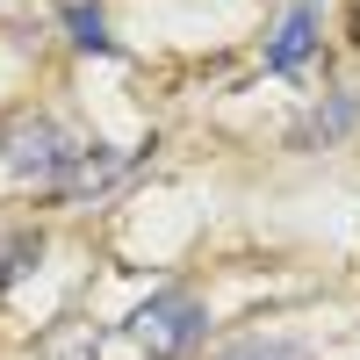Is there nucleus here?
Listing matches in <instances>:
<instances>
[{
  "label": "nucleus",
  "instance_id": "1",
  "mask_svg": "<svg viewBox=\"0 0 360 360\" xmlns=\"http://www.w3.org/2000/svg\"><path fill=\"white\" fill-rule=\"evenodd\" d=\"M0 159H8L15 180H44V188H72V173L86 159V144L65 137V123L44 108H22L8 130H0Z\"/></svg>",
  "mask_w": 360,
  "mask_h": 360
},
{
  "label": "nucleus",
  "instance_id": "2",
  "mask_svg": "<svg viewBox=\"0 0 360 360\" xmlns=\"http://www.w3.org/2000/svg\"><path fill=\"white\" fill-rule=\"evenodd\" d=\"M202 332H209V310L195 303L188 288H166V295H152V303L130 310V339L152 353V360H188V353H202Z\"/></svg>",
  "mask_w": 360,
  "mask_h": 360
},
{
  "label": "nucleus",
  "instance_id": "3",
  "mask_svg": "<svg viewBox=\"0 0 360 360\" xmlns=\"http://www.w3.org/2000/svg\"><path fill=\"white\" fill-rule=\"evenodd\" d=\"M310 51H317V8L303 0V8H288V15H281L274 44H266V72H303V65H310Z\"/></svg>",
  "mask_w": 360,
  "mask_h": 360
},
{
  "label": "nucleus",
  "instance_id": "4",
  "mask_svg": "<svg viewBox=\"0 0 360 360\" xmlns=\"http://www.w3.org/2000/svg\"><path fill=\"white\" fill-rule=\"evenodd\" d=\"M65 29H72V44H79V51H94V58H108V51H115L108 15H101V8H86V0H65Z\"/></svg>",
  "mask_w": 360,
  "mask_h": 360
},
{
  "label": "nucleus",
  "instance_id": "5",
  "mask_svg": "<svg viewBox=\"0 0 360 360\" xmlns=\"http://www.w3.org/2000/svg\"><path fill=\"white\" fill-rule=\"evenodd\" d=\"M217 360H310L303 346H288V339H266V332H252V339H231Z\"/></svg>",
  "mask_w": 360,
  "mask_h": 360
},
{
  "label": "nucleus",
  "instance_id": "6",
  "mask_svg": "<svg viewBox=\"0 0 360 360\" xmlns=\"http://www.w3.org/2000/svg\"><path fill=\"white\" fill-rule=\"evenodd\" d=\"M353 44H360V0H353Z\"/></svg>",
  "mask_w": 360,
  "mask_h": 360
}]
</instances>
